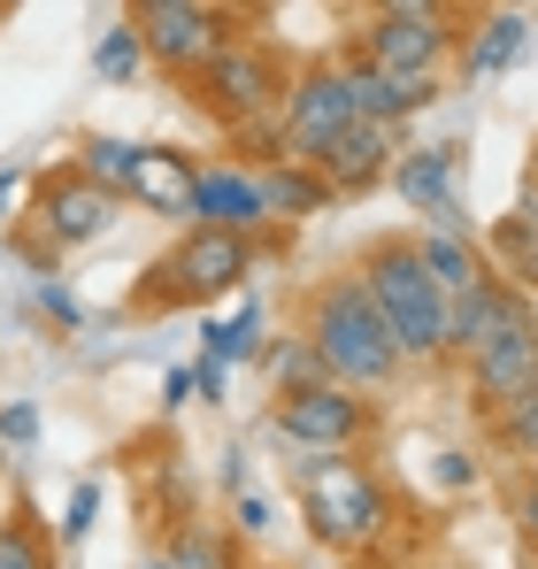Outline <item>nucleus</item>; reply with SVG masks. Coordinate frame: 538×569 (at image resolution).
I'll use <instances>...</instances> for the list:
<instances>
[{"mask_svg":"<svg viewBox=\"0 0 538 569\" xmlns=\"http://www.w3.org/2000/svg\"><path fill=\"white\" fill-rule=\"evenodd\" d=\"M292 500H300V523L316 531V547L355 555V562L385 555L392 531H400V500L369 470V455H300L292 462Z\"/></svg>","mask_w":538,"mask_h":569,"instance_id":"f257e3e1","label":"nucleus"},{"mask_svg":"<svg viewBox=\"0 0 538 569\" xmlns=\"http://www.w3.org/2000/svg\"><path fill=\"white\" fill-rule=\"evenodd\" d=\"M300 339L316 347L323 378L347 385V392H385V385L400 378V355H392L377 308L361 300L355 270H331V278L308 284V300H300Z\"/></svg>","mask_w":538,"mask_h":569,"instance_id":"f03ea898","label":"nucleus"},{"mask_svg":"<svg viewBox=\"0 0 538 569\" xmlns=\"http://www.w3.org/2000/svg\"><path fill=\"white\" fill-rule=\"evenodd\" d=\"M355 284H361V300L377 308V323H385L400 370H408V362H447V292L424 278L416 239H377V247H361Z\"/></svg>","mask_w":538,"mask_h":569,"instance_id":"7ed1b4c3","label":"nucleus"},{"mask_svg":"<svg viewBox=\"0 0 538 569\" xmlns=\"http://www.w3.org/2000/svg\"><path fill=\"white\" fill-rule=\"evenodd\" d=\"M255 284V239H231V231H185L162 262H147L131 284V316H170V308H208L223 292H247Z\"/></svg>","mask_w":538,"mask_h":569,"instance_id":"20e7f679","label":"nucleus"},{"mask_svg":"<svg viewBox=\"0 0 538 569\" xmlns=\"http://www.w3.org/2000/svg\"><path fill=\"white\" fill-rule=\"evenodd\" d=\"M292 93V62L262 47V39H231L216 62H200L192 78H185V100L200 108V116H216L223 131H247V123H269L277 108Z\"/></svg>","mask_w":538,"mask_h":569,"instance_id":"39448f33","label":"nucleus"},{"mask_svg":"<svg viewBox=\"0 0 538 569\" xmlns=\"http://www.w3.org/2000/svg\"><path fill=\"white\" fill-rule=\"evenodd\" d=\"M454 47H461V8H439V0H385V8L361 16L347 54L377 62V70H400V78H439L454 62Z\"/></svg>","mask_w":538,"mask_h":569,"instance_id":"423d86ee","label":"nucleus"},{"mask_svg":"<svg viewBox=\"0 0 538 569\" xmlns=\"http://www.w3.org/2000/svg\"><path fill=\"white\" fill-rule=\"evenodd\" d=\"M269 431L300 455H369V439L385 431V408L347 385H308V392H285L269 408Z\"/></svg>","mask_w":538,"mask_h":569,"instance_id":"0eeeda50","label":"nucleus"},{"mask_svg":"<svg viewBox=\"0 0 538 569\" xmlns=\"http://www.w3.org/2000/svg\"><path fill=\"white\" fill-rule=\"evenodd\" d=\"M239 23H247L239 8H208V0H139V8H131L139 54H147L155 70H170V78H192V70L216 62L231 39H247Z\"/></svg>","mask_w":538,"mask_h":569,"instance_id":"6e6552de","label":"nucleus"},{"mask_svg":"<svg viewBox=\"0 0 538 569\" xmlns=\"http://www.w3.org/2000/svg\"><path fill=\"white\" fill-rule=\"evenodd\" d=\"M116 192H100L78 170V162H62V170H39L31 178V216H23V231L62 262V254H78V247H100L108 231H116Z\"/></svg>","mask_w":538,"mask_h":569,"instance_id":"1a4fd4ad","label":"nucleus"},{"mask_svg":"<svg viewBox=\"0 0 538 569\" xmlns=\"http://www.w3.org/2000/svg\"><path fill=\"white\" fill-rule=\"evenodd\" d=\"M355 93H347V62L339 54H316L292 70V93L277 108V131H285V154L292 162H316L339 131H355Z\"/></svg>","mask_w":538,"mask_h":569,"instance_id":"9d476101","label":"nucleus"},{"mask_svg":"<svg viewBox=\"0 0 538 569\" xmlns=\"http://www.w3.org/2000/svg\"><path fill=\"white\" fill-rule=\"evenodd\" d=\"M516 331H538V308H531L524 284L485 278V284H469L461 300H447V355L461 370H469L477 355H492L500 339H516Z\"/></svg>","mask_w":538,"mask_h":569,"instance_id":"9b49d317","label":"nucleus"},{"mask_svg":"<svg viewBox=\"0 0 538 569\" xmlns=\"http://www.w3.org/2000/svg\"><path fill=\"white\" fill-rule=\"evenodd\" d=\"M392 162H400V131H392V123H355V131H339L308 170L331 186V200H339V192L361 200V192H377L392 178Z\"/></svg>","mask_w":538,"mask_h":569,"instance_id":"f8f14e48","label":"nucleus"},{"mask_svg":"<svg viewBox=\"0 0 538 569\" xmlns=\"http://www.w3.org/2000/svg\"><path fill=\"white\" fill-rule=\"evenodd\" d=\"M454 170H461V147H408L400 162H392V178L385 186L400 192L408 208H424L439 231H454V239H469V216H461V200H454Z\"/></svg>","mask_w":538,"mask_h":569,"instance_id":"ddd939ff","label":"nucleus"},{"mask_svg":"<svg viewBox=\"0 0 538 569\" xmlns=\"http://www.w3.org/2000/svg\"><path fill=\"white\" fill-rule=\"evenodd\" d=\"M531 392H538V331H516V339H500L492 355L469 362V408L485 423L508 416V408H524Z\"/></svg>","mask_w":538,"mask_h":569,"instance_id":"4468645a","label":"nucleus"},{"mask_svg":"<svg viewBox=\"0 0 538 569\" xmlns=\"http://www.w3.org/2000/svg\"><path fill=\"white\" fill-rule=\"evenodd\" d=\"M192 223H200V231H231V239L269 231V208H262L255 170H239V162H208L200 186H192Z\"/></svg>","mask_w":538,"mask_h":569,"instance_id":"2eb2a0df","label":"nucleus"},{"mask_svg":"<svg viewBox=\"0 0 538 569\" xmlns=\"http://www.w3.org/2000/svg\"><path fill=\"white\" fill-rule=\"evenodd\" d=\"M347 62V93H355V116L361 123H392L408 131V116H424L439 100V78H400V70H377L361 54H339Z\"/></svg>","mask_w":538,"mask_h":569,"instance_id":"dca6fc26","label":"nucleus"},{"mask_svg":"<svg viewBox=\"0 0 538 569\" xmlns=\"http://www.w3.org/2000/svg\"><path fill=\"white\" fill-rule=\"evenodd\" d=\"M192 186H200V162L185 147H139L123 200H139L147 216H185L192 223Z\"/></svg>","mask_w":538,"mask_h":569,"instance_id":"f3484780","label":"nucleus"},{"mask_svg":"<svg viewBox=\"0 0 538 569\" xmlns=\"http://www.w3.org/2000/svg\"><path fill=\"white\" fill-rule=\"evenodd\" d=\"M162 562L170 569H247V539L223 516H185L162 539Z\"/></svg>","mask_w":538,"mask_h":569,"instance_id":"a211bd4d","label":"nucleus"},{"mask_svg":"<svg viewBox=\"0 0 538 569\" xmlns=\"http://www.w3.org/2000/svg\"><path fill=\"white\" fill-rule=\"evenodd\" d=\"M255 186H262L269 223H308V216H323V208H331V186H323L308 162H277V170H255Z\"/></svg>","mask_w":538,"mask_h":569,"instance_id":"6ab92c4d","label":"nucleus"},{"mask_svg":"<svg viewBox=\"0 0 538 569\" xmlns=\"http://www.w3.org/2000/svg\"><path fill=\"white\" fill-rule=\"evenodd\" d=\"M477 254H485V270H492L500 284H524V292H531V284H538V223L524 216V208H516V216H500V223L485 231V247H477Z\"/></svg>","mask_w":538,"mask_h":569,"instance_id":"aec40b11","label":"nucleus"},{"mask_svg":"<svg viewBox=\"0 0 538 569\" xmlns=\"http://www.w3.org/2000/svg\"><path fill=\"white\" fill-rule=\"evenodd\" d=\"M524 47H531V16H524V8H492V16L477 23V39L461 47V70H469V78H500Z\"/></svg>","mask_w":538,"mask_h":569,"instance_id":"412c9836","label":"nucleus"},{"mask_svg":"<svg viewBox=\"0 0 538 569\" xmlns=\"http://www.w3.org/2000/svg\"><path fill=\"white\" fill-rule=\"evenodd\" d=\"M416 262H424V278L439 284L447 300H461L469 284L492 278V270H485V254H477V239H454V231H424V239H416Z\"/></svg>","mask_w":538,"mask_h":569,"instance_id":"4be33fe9","label":"nucleus"},{"mask_svg":"<svg viewBox=\"0 0 538 569\" xmlns=\"http://www.w3.org/2000/svg\"><path fill=\"white\" fill-rule=\"evenodd\" d=\"M0 569H62L54 523H47L31 500H16V508L0 516Z\"/></svg>","mask_w":538,"mask_h":569,"instance_id":"5701e85b","label":"nucleus"},{"mask_svg":"<svg viewBox=\"0 0 538 569\" xmlns=\"http://www.w3.org/2000/svg\"><path fill=\"white\" fill-rule=\"evenodd\" d=\"M262 355V308L247 300L239 316H216L208 331H200V362H216V370H231V362H255Z\"/></svg>","mask_w":538,"mask_h":569,"instance_id":"b1692460","label":"nucleus"},{"mask_svg":"<svg viewBox=\"0 0 538 569\" xmlns=\"http://www.w3.org/2000/svg\"><path fill=\"white\" fill-rule=\"evenodd\" d=\"M131 162H139V139H116V131H92L86 147H78V170H86L100 192H116V200L131 186Z\"/></svg>","mask_w":538,"mask_h":569,"instance_id":"393cba45","label":"nucleus"},{"mask_svg":"<svg viewBox=\"0 0 538 569\" xmlns=\"http://www.w3.org/2000/svg\"><path fill=\"white\" fill-rule=\"evenodd\" d=\"M262 370H269V385H277V400H285V392H308V385H331L323 362H316V347H308L300 331L277 339V347H262Z\"/></svg>","mask_w":538,"mask_h":569,"instance_id":"a878e982","label":"nucleus"},{"mask_svg":"<svg viewBox=\"0 0 538 569\" xmlns=\"http://www.w3.org/2000/svg\"><path fill=\"white\" fill-rule=\"evenodd\" d=\"M92 70H100V86H131L139 70H147V54H139V31H131V16H116L100 39H92Z\"/></svg>","mask_w":538,"mask_h":569,"instance_id":"bb28decb","label":"nucleus"},{"mask_svg":"<svg viewBox=\"0 0 538 569\" xmlns=\"http://www.w3.org/2000/svg\"><path fill=\"white\" fill-rule=\"evenodd\" d=\"M492 447H500L508 462H538V392L524 400V408L492 416Z\"/></svg>","mask_w":538,"mask_h":569,"instance_id":"cd10ccee","label":"nucleus"},{"mask_svg":"<svg viewBox=\"0 0 538 569\" xmlns=\"http://www.w3.org/2000/svg\"><path fill=\"white\" fill-rule=\"evenodd\" d=\"M92 523H100V485H92V477H78V485H70V500H62L54 547H78V539H92Z\"/></svg>","mask_w":538,"mask_h":569,"instance_id":"c85d7f7f","label":"nucleus"},{"mask_svg":"<svg viewBox=\"0 0 538 569\" xmlns=\"http://www.w3.org/2000/svg\"><path fill=\"white\" fill-rule=\"evenodd\" d=\"M39 431H47V416H39L31 400H0V455H16V447H39Z\"/></svg>","mask_w":538,"mask_h":569,"instance_id":"c756f323","label":"nucleus"},{"mask_svg":"<svg viewBox=\"0 0 538 569\" xmlns=\"http://www.w3.org/2000/svg\"><path fill=\"white\" fill-rule=\"evenodd\" d=\"M31 300H39V308H47V316H54L62 331H78V323H86V308H78V292H70L62 278H31Z\"/></svg>","mask_w":538,"mask_h":569,"instance_id":"7c9ffc66","label":"nucleus"},{"mask_svg":"<svg viewBox=\"0 0 538 569\" xmlns=\"http://www.w3.org/2000/svg\"><path fill=\"white\" fill-rule=\"evenodd\" d=\"M31 178L39 170H0V231H16L31 216Z\"/></svg>","mask_w":538,"mask_h":569,"instance_id":"2f4dec72","label":"nucleus"},{"mask_svg":"<svg viewBox=\"0 0 538 569\" xmlns=\"http://www.w3.org/2000/svg\"><path fill=\"white\" fill-rule=\"evenodd\" d=\"M231 531H239V539L269 531V500H262V492H231Z\"/></svg>","mask_w":538,"mask_h":569,"instance_id":"473e14b6","label":"nucleus"},{"mask_svg":"<svg viewBox=\"0 0 538 569\" xmlns=\"http://www.w3.org/2000/svg\"><path fill=\"white\" fill-rule=\"evenodd\" d=\"M516 539H524V555L538 562V492L531 485H516Z\"/></svg>","mask_w":538,"mask_h":569,"instance_id":"72a5a7b5","label":"nucleus"},{"mask_svg":"<svg viewBox=\"0 0 538 569\" xmlns=\"http://www.w3.org/2000/svg\"><path fill=\"white\" fill-rule=\"evenodd\" d=\"M192 392H200L208 408H223V392H231V370H216V362H200V370H192Z\"/></svg>","mask_w":538,"mask_h":569,"instance_id":"f704fd0d","label":"nucleus"},{"mask_svg":"<svg viewBox=\"0 0 538 569\" xmlns=\"http://www.w3.org/2000/svg\"><path fill=\"white\" fill-rule=\"evenodd\" d=\"M185 392H192V370H170L162 378V408H185Z\"/></svg>","mask_w":538,"mask_h":569,"instance_id":"c9c22d12","label":"nucleus"},{"mask_svg":"<svg viewBox=\"0 0 538 569\" xmlns=\"http://www.w3.org/2000/svg\"><path fill=\"white\" fill-rule=\"evenodd\" d=\"M439 477H447V485H469L477 462H469V455H439Z\"/></svg>","mask_w":538,"mask_h":569,"instance_id":"e433bc0d","label":"nucleus"},{"mask_svg":"<svg viewBox=\"0 0 538 569\" xmlns=\"http://www.w3.org/2000/svg\"><path fill=\"white\" fill-rule=\"evenodd\" d=\"M524 186H538V147H531V178H524Z\"/></svg>","mask_w":538,"mask_h":569,"instance_id":"4c0bfd02","label":"nucleus"},{"mask_svg":"<svg viewBox=\"0 0 538 569\" xmlns=\"http://www.w3.org/2000/svg\"><path fill=\"white\" fill-rule=\"evenodd\" d=\"M424 569H469V562H424Z\"/></svg>","mask_w":538,"mask_h":569,"instance_id":"58836bf2","label":"nucleus"},{"mask_svg":"<svg viewBox=\"0 0 538 569\" xmlns=\"http://www.w3.org/2000/svg\"><path fill=\"white\" fill-rule=\"evenodd\" d=\"M524 485H531V492H538V462H531V477H524Z\"/></svg>","mask_w":538,"mask_h":569,"instance_id":"ea45409f","label":"nucleus"},{"mask_svg":"<svg viewBox=\"0 0 538 569\" xmlns=\"http://www.w3.org/2000/svg\"><path fill=\"white\" fill-rule=\"evenodd\" d=\"M0 485H8V455H0Z\"/></svg>","mask_w":538,"mask_h":569,"instance_id":"a19ab883","label":"nucleus"},{"mask_svg":"<svg viewBox=\"0 0 538 569\" xmlns=\"http://www.w3.org/2000/svg\"><path fill=\"white\" fill-rule=\"evenodd\" d=\"M147 569H170V562H162V555H155V562H147Z\"/></svg>","mask_w":538,"mask_h":569,"instance_id":"79ce46f5","label":"nucleus"},{"mask_svg":"<svg viewBox=\"0 0 538 569\" xmlns=\"http://www.w3.org/2000/svg\"><path fill=\"white\" fill-rule=\"evenodd\" d=\"M531 292H538V284H531Z\"/></svg>","mask_w":538,"mask_h":569,"instance_id":"37998d69","label":"nucleus"},{"mask_svg":"<svg viewBox=\"0 0 538 569\" xmlns=\"http://www.w3.org/2000/svg\"><path fill=\"white\" fill-rule=\"evenodd\" d=\"M531 569H538V562H531Z\"/></svg>","mask_w":538,"mask_h":569,"instance_id":"c03bdc74","label":"nucleus"}]
</instances>
